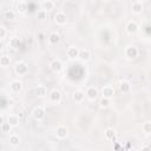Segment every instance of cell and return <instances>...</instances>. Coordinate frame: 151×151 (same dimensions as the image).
I'll return each mask as SVG.
<instances>
[{
  "instance_id": "6da1fadb",
  "label": "cell",
  "mask_w": 151,
  "mask_h": 151,
  "mask_svg": "<svg viewBox=\"0 0 151 151\" xmlns=\"http://www.w3.org/2000/svg\"><path fill=\"white\" fill-rule=\"evenodd\" d=\"M14 71H15V73L19 74V76H26V74L28 73V66H27L26 63H24V61H19V63L15 64V66H14Z\"/></svg>"
},
{
  "instance_id": "7a4b0ae2",
  "label": "cell",
  "mask_w": 151,
  "mask_h": 151,
  "mask_svg": "<svg viewBox=\"0 0 151 151\" xmlns=\"http://www.w3.org/2000/svg\"><path fill=\"white\" fill-rule=\"evenodd\" d=\"M48 98H50V100H51L52 103L58 104V103H60V100H61V92H60L59 90L54 88V90L50 91V93H48Z\"/></svg>"
},
{
  "instance_id": "3957f363",
  "label": "cell",
  "mask_w": 151,
  "mask_h": 151,
  "mask_svg": "<svg viewBox=\"0 0 151 151\" xmlns=\"http://www.w3.org/2000/svg\"><path fill=\"white\" fill-rule=\"evenodd\" d=\"M131 9H132V12L134 14H140L143 12V9H144V5H143V2L140 0H136V1L132 2Z\"/></svg>"
},
{
  "instance_id": "277c9868",
  "label": "cell",
  "mask_w": 151,
  "mask_h": 151,
  "mask_svg": "<svg viewBox=\"0 0 151 151\" xmlns=\"http://www.w3.org/2000/svg\"><path fill=\"white\" fill-rule=\"evenodd\" d=\"M50 68H51L52 72L58 73V72L61 71V68H63V64H61V61H60L59 59H53V60L50 63Z\"/></svg>"
},
{
  "instance_id": "5b68a950",
  "label": "cell",
  "mask_w": 151,
  "mask_h": 151,
  "mask_svg": "<svg viewBox=\"0 0 151 151\" xmlns=\"http://www.w3.org/2000/svg\"><path fill=\"white\" fill-rule=\"evenodd\" d=\"M54 21L58 25H65L67 21V17L64 12H57V14L54 15Z\"/></svg>"
},
{
  "instance_id": "8992f818",
  "label": "cell",
  "mask_w": 151,
  "mask_h": 151,
  "mask_svg": "<svg viewBox=\"0 0 151 151\" xmlns=\"http://www.w3.org/2000/svg\"><path fill=\"white\" fill-rule=\"evenodd\" d=\"M101 93H103V97L104 98H111L113 94H114V88L111 86V85H106L101 88Z\"/></svg>"
},
{
  "instance_id": "52a82bcc",
  "label": "cell",
  "mask_w": 151,
  "mask_h": 151,
  "mask_svg": "<svg viewBox=\"0 0 151 151\" xmlns=\"http://www.w3.org/2000/svg\"><path fill=\"white\" fill-rule=\"evenodd\" d=\"M125 54H126L127 58L133 59V58H136V57L138 55V48L134 47V46H129V47H126V50H125Z\"/></svg>"
},
{
  "instance_id": "ba28073f",
  "label": "cell",
  "mask_w": 151,
  "mask_h": 151,
  "mask_svg": "<svg viewBox=\"0 0 151 151\" xmlns=\"http://www.w3.org/2000/svg\"><path fill=\"white\" fill-rule=\"evenodd\" d=\"M55 136H57L58 139H64V138H66V137H67V129H66L65 126H63V125L58 126L57 130H55Z\"/></svg>"
},
{
  "instance_id": "9c48e42d",
  "label": "cell",
  "mask_w": 151,
  "mask_h": 151,
  "mask_svg": "<svg viewBox=\"0 0 151 151\" xmlns=\"http://www.w3.org/2000/svg\"><path fill=\"white\" fill-rule=\"evenodd\" d=\"M60 41V35L58 32H51L48 34V42L50 45H57Z\"/></svg>"
},
{
  "instance_id": "30bf717a",
  "label": "cell",
  "mask_w": 151,
  "mask_h": 151,
  "mask_svg": "<svg viewBox=\"0 0 151 151\" xmlns=\"http://www.w3.org/2000/svg\"><path fill=\"white\" fill-rule=\"evenodd\" d=\"M33 117H34L37 120L44 119V118H45V110H44L42 107H40V106L35 107V109L33 110Z\"/></svg>"
},
{
  "instance_id": "8fae6325",
  "label": "cell",
  "mask_w": 151,
  "mask_h": 151,
  "mask_svg": "<svg viewBox=\"0 0 151 151\" xmlns=\"http://www.w3.org/2000/svg\"><path fill=\"white\" fill-rule=\"evenodd\" d=\"M7 123L11 125V127H15L19 125L20 123V118L17 116V114H9L7 117Z\"/></svg>"
},
{
  "instance_id": "7c38bea8",
  "label": "cell",
  "mask_w": 151,
  "mask_h": 151,
  "mask_svg": "<svg viewBox=\"0 0 151 151\" xmlns=\"http://www.w3.org/2000/svg\"><path fill=\"white\" fill-rule=\"evenodd\" d=\"M66 54H67L68 58L73 59V58H76V57L79 55V48L76 47V46H70L67 48V51H66Z\"/></svg>"
},
{
  "instance_id": "4fadbf2b",
  "label": "cell",
  "mask_w": 151,
  "mask_h": 151,
  "mask_svg": "<svg viewBox=\"0 0 151 151\" xmlns=\"http://www.w3.org/2000/svg\"><path fill=\"white\" fill-rule=\"evenodd\" d=\"M34 94L38 96V97H44L47 94V88L46 86L44 85H38L35 88H34Z\"/></svg>"
},
{
  "instance_id": "5bb4252c",
  "label": "cell",
  "mask_w": 151,
  "mask_h": 151,
  "mask_svg": "<svg viewBox=\"0 0 151 151\" xmlns=\"http://www.w3.org/2000/svg\"><path fill=\"white\" fill-rule=\"evenodd\" d=\"M86 96H87L88 99L93 100V99H96L97 96H98V90H97L94 86H91V87H88V88L86 90Z\"/></svg>"
},
{
  "instance_id": "9a60e30c",
  "label": "cell",
  "mask_w": 151,
  "mask_h": 151,
  "mask_svg": "<svg viewBox=\"0 0 151 151\" xmlns=\"http://www.w3.org/2000/svg\"><path fill=\"white\" fill-rule=\"evenodd\" d=\"M11 90L13 91V92H20L21 90H22V83L20 81V80H13L11 84Z\"/></svg>"
},
{
  "instance_id": "2e32d148",
  "label": "cell",
  "mask_w": 151,
  "mask_h": 151,
  "mask_svg": "<svg viewBox=\"0 0 151 151\" xmlns=\"http://www.w3.org/2000/svg\"><path fill=\"white\" fill-rule=\"evenodd\" d=\"M137 29H138V25H137L136 21H129V22H127V25H126V31H127V33H130V34L136 33Z\"/></svg>"
},
{
  "instance_id": "e0dca14e",
  "label": "cell",
  "mask_w": 151,
  "mask_h": 151,
  "mask_svg": "<svg viewBox=\"0 0 151 151\" xmlns=\"http://www.w3.org/2000/svg\"><path fill=\"white\" fill-rule=\"evenodd\" d=\"M119 90H120L122 92H124V93L129 92V91L131 90V85H130V83L126 81V80H122V81L119 83Z\"/></svg>"
},
{
  "instance_id": "ac0fdd59",
  "label": "cell",
  "mask_w": 151,
  "mask_h": 151,
  "mask_svg": "<svg viewBox=\"0 0 151 151\" xmlns=\"http://www.w3.org/2000/svg\"><path fill=\"white\" fill-rule=\"evenodd\" d=\"M9 45H11V47H12L13 50H18V48L21 46V40H20L19 38H17V37H14V38H12V39L9 40Z\"/></svg>"
},
{
  "instance_id": "d6986e66",
  "label": "cell",
  "mask_w": 151,
  "mask_h": 151,
  "mask_svg": "<svg viewBox=\"0 0 151 151\" xmlns=\"http://www.w3.org/2000/svg\"><path fill=\"white\" fill-rule=\"evenodd\" d=\"M54 2L52 1V0H45V1H42V9L44 11H51V9H53L54 8Z\"/></svg>"
},
{
  "instance_id": "ffe728a7",
  "label": "cell",
  "mask_w": 151,
  "mask_h": 151,
  "mask_svg": "<svg viewBox=\"0 0 151 151\" xmlns=\"http://www.w3.org/2000/svg\"><path fill=\"white\" fill-rule=\"evenodd\" d=\"M9 144L13 145V146H18L20 144V137H19V134H15V133L11 134L9 136Z\"/></svg>"
},
{
  "instance_id": "44dd1931",
  "label": "cell",
  "mask_w": 151,
  "mask_h": 151,
  "mask_svg": "<svg viewBox=\"0 0 151 151\" xmlns=\"http://www.w3.org/2000/svg\"><path fill=\"white\" fill-rule=\"evenodd\" d=\"M84 97H85V93H84L83 91H76V92L73 93V100H74L76 103L83 101Z\"/></svg>"
},
{
  "instance_id": "7402d4cb",
  "label": "cell",
  "mask_w": 151,
  "mask_h": 151,
  "mask_svg": "<svg viewBox=\"0 0 151 151\" xmlns=\"http://www.w3.org/2000/svg\"><path fill=\"white\" fill-rule=\"evenodd\" d=\"M4 18L6 19V20H14L15 19V12L13 11V9H7V11H5V13H4Z\"/></svg>"
},
{
  "instance_id": "603a6c76",
  "label": "cell",
  "mask_w": 151,
  "mask_h": 151,
  "mask_svg": "<svg viewBox=\"0 0 151 151\" xmlns=\"http://www.w3.org/2000/svg\"><path fill=\"white\" fill-rule=\"evenodd\" d=\"M17 9H18V12L19 13H25L26 11H27V4L25 2V1H19L18 2V5H17Z\"/></svg>"
},
{
  "instance_id": "cb8c5ba5",
  "label": "cell",
  "mask_w": 151,
  "mask_h": 151,
  "mask_svg": "<svg viewBox=\"0 0 151 151\" xmlns=\"http://www.w3.org/2000/svg\"><path fill=\"white\" fill-rule=\"evenodd\" d=\"M11 64V57L9 55H2L0 58V65L2 67H7Z\"/></svg>"
},
{
  "instance_id": "d4e9b609",
  "label": "cell",
  "mask_w": 151,
  "mask_h": 151,
  "mask_svg": "<svg viewBox=\"0 0 151 151\" xmlns=\"http://www.w3.org/2000/svg\"><path fill=\"white\" fill-rule=\"evenodd\" d=\"M105 137H106V139H113L114 138V136H116V131L112 129V127H107L106 130H105Z\"/></svg>"
},
{
  "instance_id": "484cf974",
  "label": "cell",
  "mask_w": 151,
  "mask_h": 151,
  "mask_svg": "<svg viewBox=\"0 0 151 151\" xmlns=\"http://www.w3.org/2000/svg\"><path fill=\"white\" fill-rule=\"evenodd\" d=\"M81 60H87L90 58V51L88 50H79V55Z\"/></svg>"
},
{
  "instance_id": "4316f807",
  "label": "cell",
  "mask_w": 151,
  "mask_h": 151,
  "mask_svg": "<svg viewBox=\"0 0 151 151\" xmlns=\"http://www.w3.org/2000/svg\"><path fill=\"white\" fill-rule=\"evenodd\" d=\"M99 104H100L101 107H109V106H110V99L103 97V98L100 99V103H99Z\"/></svg>"
},
{
  "instance_id": "83f0119b",
  "label": "cell",
  "mask_w": 151,
  "mask_h": 151,
  "mask_svg": "<svg viewBox=\"0 0 151 151\" xmlns=\"http://www.w3.org/2000/svg\"><path fill=\"white\" fill-rule=\"evenodd\" d=\"M142 127H143V130H144L145 133H150L151 132V123L150 122H145Z\"/></svg>"
},
{
  "instance_id": "f1b7e54d",
  "label": "cell",
  "mask_w": 151,
  "mask_h": 151,
  "mask_svg": "<svg viewBox=\"0 0 151 151\" xmlns=\"http://www.w3.org/2000/svg\"><path fill=\"white\" fill-rule=\"evenodd\" d=\"M0 127H1L2 132H9V130H11V125H9L7 122H4L2 125H1Z\"/></svg>"
},
{
  "instance_id": "f546056e",
  "label": "cell",
  "mask_w": 151,
  "mask_h": 151,
  "mask_svg": "<svg viewBox=\"0 0 151 151\" xmlns=\"http://www.w3.org/2000/svg\"><path fill=\"white\" fill-rule=\"evenodd\" d=\"M46 15H47V12L46 11H44V9H39L38 11V19H45L46 18Z\"/></svg>"
},
{
  "instance_id": "4dcf8cb0",
  "label": "cell",
  "mask_w": 151,
  "mask_h": 151,
  "mask_svg": "<svg viewBox=\"0 0 151 151\" xmlns=\"http://www.w3.org/2000/svg\"><path fill=\"white\" fill-rule=\"evenodd\" d=\"M6 34H7V32H6L5 27H0V39L5 38V37H6Z\"/></svg>"
},
{
  "instance_id": "1f68e13d",
  "label": "cell",
  "mask_w": 151,
  "mask_h": 151,
  "mask_svg": "<svg viewBox=\"0 0 151 151\" xmlns=\"http://www.w3.org/2000/svg\"><path fill=\"white\" fill-rule=\"evenodd\" d=\"M142 151H150V146H149V144H146V145L142 149Z\"/></svg>"
},
{
  "instance_id": "d6a6232c",
  "label": "cell",
  "mask_w": 151,
  "mask_h": 151,
  "mask_svg": "<svg viewBox=\"0 0 151 151\" xmlns=\"http://www.w3.org/2000/svg\"><path fill=\"white\" fill-rule=\"evenodd\" d=\"M2 123H4V117H2L1 114H0V126L2 125Z\"/></svg>"
},
{
  "instance_id": "836d02e7",
  "label": "cell",
  "mask_w": 151,
  "mask_h": 151,
  "mask_svg": "<svg viewBox=\"0 0 151 151\" xmlns=\"http://www.w3.org/2000/svg\"><path fill=\"white\" fill-rule=\"evenodd\" d=\"M2 48H4V42H2L1 40H0V51H1Z\"/></svg>"
},
{
  "instance_id": "e575fe53",
  "label": "cell",
  "mask_w": 151,
  "mask_h": 151,
  "mask_svg": "<svg viewBox=\"0 0 151 151\" xmlns=\"http://www.w3.org/2000/svg\"><path fill=\"white\" fill-rule=\"evenodd\" d=\"M131 151H136V150H131Z\"/></svg>"
}]
</instances>
